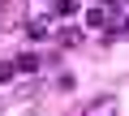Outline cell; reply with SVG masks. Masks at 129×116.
<instances>
[{
	"mask_svg": "<svg viewBox=\"0 0 129 116\" xmlns=\"http://www.w3.org/2000/svg\"><path fill=\"white\" fill-rule=\"evenodd\" d=\"M82 116H120V99H116V95H95V99L82 107Z\"/></svg>",
	"mask_w": 129,
	"mask_h": 116,
	"instance_id": "cell-1",
	"label": "cell"
},
{
	"mask_svg": "<svg viewBox=\"0 0 129 116\" xmlns=\"http://www.w3.org/2000/svg\"><path fill=\"white\" fill-rule=\"evenodd\" d=\"M108 17H112V9L103 5V0H99L95 9H86V26H90V30H103V26H108Z\"/></svg>",
	"mask_w": 129,
	"mask_h": 116,
	"instance_id": "cell-2",
	"label": "cell"
},
{
	"mask_svg": "<svg viewBox=\"0 0 129 116\" xmlns=\"http://www.w3.org/2000/svg\"><path fill=\"white\" fill-rule=\"evenodd\" d=\"M26 34H30V39H47V34H52V17H30V22H26Z\"/></svg>",
	"mask_w": 129,
	"mask_h": 116,
	"instance_id": "cell-3",
	"label": "cell"
},
{
	"mask_svg": "<svg viewBox=\"0 0 129 116\" xmlns=\"http://www.w3.org/2000/svg\"><path fill=\"white\" fill-rule=\"evenodd\" d=\"M35 69H39V56L35 52H22L17 60H13V73H35Z\"/></svg>",
	"mask_w": 129,
	"mask_h": 116,
	"instance_id": "cell-4",
	"label": "cell"
},
{
	"mask_svg": "<svg viewBox=\"0 0 129 116\" xmlns=\"http://www.w3.org/2000/svg\"><path fill=\"white\" fill-rule=\"evenodd\" d=\"M56 13H60V17H73V13H78V0H56Z\"/></svg>",
	"mask_w": 129,
	"mask_h": 116,
	"instance_id": "cell-5",
	"label": "cell"
},
{
	"mask_svg": "<svg viewBox=\"0 0 129 116\" xmlns=\"http://www.w3.org/2000/svg\"><path fill=\"white\" fill-rule=\"evenodd\" d=\"M60 43H64V47H78V43H82V34H78V30H69V26H64V30H60Z\"/></svg>",
	"mask_w": 129,
	"mask_h": 116,
	"instance_id": "cell-6",
	"label": "cell"
},
{
	"mask_svg": "<svg viewBox=\"0 0 129 116\" xmlns=\"http://www.w3.org/2000/svg\"><path fill=\"white\" fill-rule=\"evenodd\" d=\"M9 78H13V65H9V60H0V82H9Z\"/></svg>",
	"mask_w": 129,
	"mask_h": 116,
	"instance_id": "cell-7",
	"label": "cell"
}]
</instances>
